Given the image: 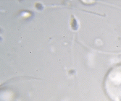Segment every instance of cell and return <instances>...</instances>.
Segmentation results:
<instances>
[{
	"label": "cell",
	"instance_id": "obj_1",
	"mask_svg": "<svg viewBox=\"0 0 121 101\" xmlns=\"http://www.w3.org/2000/svg\"><path fill=\"white\" fill-rule=\"evenodd\" d=\"M104 89L112 100L121 101V65L114 67L107 74Z\"/></svg>",
	"mask_w": 121,
	"mask_h": 101
}]
</instances>
